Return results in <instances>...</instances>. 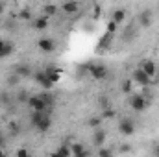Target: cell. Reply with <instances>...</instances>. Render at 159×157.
Instances as JSON below:
<instances>
[{
	"mask_svg": "<svg viewBox=\"0 0 159 157\" xmlns=\"http://www.w3.org/2000/svg\"><path fill=\"white\" fill-rule=\"evenodd\" d=\"M30 124L41 131V133H46L50 128H52V118H50V113H32L30 117Z\"/></svg>",
	"mask_w": 159,
	"mask_h": 157,
	"instance_id": "obj_1",
	"label": "cell"
},
{
	"mask_svg": "<svg viewBox=\"0 0 159 157\" xmlns=\"http://www.w3.org/2000/svg\"><path fill=\"white\" fill-rule=\"evenodd\" d=\"M128 104H129V107H131L135 113H143L144 109H148V107L152 105V98H146V96H143L141 92H133V94H129Z\"/></svg>",
	"mask_w": 159,
	"mask_h": 157,
	"instance_id": "obj_2",
	"label": "cell"
},
{
	"mask_svg": "<svg viewBox=\"0 0 159 157\" xmlns=\"http://www.w3.org/2000/svg\"><path fill=\"white\" fill-rule=\"evenodd\" d=\"M87 74H89L93 79L102 81V79H106L107 76H109V70H107V67L102 65V63H89V70H87Z\"/></svg>",
	"mask_w": 159,
	"mask_h": 157,
	"instance_id": "obj_3",
	"label": "cell"
},
{
	"mask_svg": "<svg viewBox=\"0 0 159 157\" xmlns=\"http://www.w3.org/2000/svg\"><path fill=\"white\" fill-rule=\"evenodd\" d=\"M26 105L30 107V111H32V113H50V111H52V109H48V107H46V104L43 102V98H41L39 94H32Z\"/></svg>",
	"mask_w": 159,
	"mask_h": 157,
	"instance_id": "obj_4",
	"label": "cell"
},
{
	"mask_svg": "<svg viewBox=\"0 0 159 157\" xmlns=\"http://www.w3.org/2000/svg\"><path fill=\"white\" fill-rule=\"evenodd\" d=\"M131 81H133V85H139V87H143V89H146V87H150L152 85V78H148L144 72H143V69L139 67V69H135L133 72H131Z\"/></svg>",
	"mask_w": 159,
	"mask_h": 157,
	"instance_id": "obj_5",
	"label": "cell"
},
{
	"mask_svg": "<svg viewBox=\"0 0 159 157\" xmlns=\"http://www.w3.org/2000/svg\"><path fill=\"white\" fill-rule=\"evenodd\" d=\"M119 131H120V135H124V137H131L135 133V122L129 117L120 118L119 120Z\"/></svg>",
	"mask_w": 159,
	"mask_h": 157,
	"instance_id": "obj_6",
	"label": "cell"
},
{
	"mask_svg": "<svg viewBox=\"0 0 159 157\" xmlns=\"http://www.w3.org/2000/svg\"><path fill=\"white\" fill-rule=\"evenodd\" d=\"M34 81H35L39 87H43L44 91H52V89H54V83L50 81V78L46 76L44 70H35V72H34Z\"/></svg>",
	"mask_w": 159,
	"mask_h": 157,
	"instance_id": "obj_7",
	"label": "cell"
},
{
	"mask_svg": "<svg viewBox=\"0 0 159 157\" xmlns=\"http://www.w3.org/2000/svg\"><path fill=\"white\" fill-rule=\"evenodd\" d=\"M152 20H154V11H150V9H143V11L137 15V24H139V28H150V26H152Z\"/></svg>",
	"mask_w": 159,
	"mask_h": 157,
	"instance_id": "obj_8",
	"label": "cell"
},
{
	"mask_svg": "<svg viewBox=\"0 0 159 157\" xmlns=\"http://www.w3.org/2000/svg\"><path fill=\"white\" fill-rule=\"evenodd\" d=\"M106 139H107V133H106L102 128H98V129H94V131H93L91 142H93V146H94V148H104Z\"/></svg>",
	"mask_w": 159,
	"mask_h": 157,
	"instance_id": "obj_9",
	"label": "cell"
},
{
	"mask_svg": "<svg viewBox=\"0 0 159 157\" xmlns=\"http://www.w3.org/2000/svg\"><path fill=\"white\" fill-rule=\"evenodd\" d=\"M37 48H39L41 52H44V54H52L56 50V41L52 39V37H41L37 41Z\"/></svg>",
	"mask_w": 159,
	"mask_h": 157,
	"instance_id": "obj_10",
	"label": "cell"
},
{
	"mask_svg": "<svg viewBox=\"0 0 159 157\" xmlns=\"http://www.w3.org/2000/svg\"><path fill=\"white\" fill-rule=\"evenodd\" d=\"M13 72H15L17 76H20V79L34 78V70H32V67H30L28 63H19V65L13 69Z\"/></svg>",
	"mask_w": 159,
	"mask_h": 157,
	"instance_id": "obj_11",
	"label": "cell"
},
{
	"mask_svg": "<svg viewBox=\"0 0 159 157\" xmlns=\"http://www.w3.org/2000/svg\"><path fill=\"white\" fill-rule=\"evenodd\" d=\"M141 69H143V72H144L148 78H156V76H157V69H159V67H157V63H156V61L146 59V61L143 63V67H141Z\"/></svg>",
	"mask_w": 159,
	"mask_h": 157,
	"instance_id": "obj_12",
	"label": "cell"
},
{
	"mask_svg": "<svg viewBox=\"0 0 159 157\" xmlns=\"http://www.w3.org/2000/svg\"><path fill=\"white\" fill-rule=\"evenodd\" d=\"M13 50H15V46H13V43H11V41L0 39V59L9 57V56L13 54Z\"/></svg>",
	"mask_w": 159,
	"mask_h": 157,
	"instance_id": "obj_13",
	"label": "cell"
},
{
	"mask_svg": "<svg viewBox=\"0 0 159 157\" xmlns=\"http://www.w3.org/2000/svg\"><path fill=\"white\" fill-rule=\"evenodd\" d=\"M70 152H72V157H91L89 150H87L81 142H74V144H70Z\"/></svg>",
	"mask_w": 159,
	"mask_h": 157,
	"instance_id": "obj_14",
	"label": "cell"
},
{
	"mask_svg": "<svg viewBox=\"0 0 159 157\" xmlns=\"http://www.w3.org/2000/svg\"><path fill=\"white\" fill-rule=\"evenodd\" d=\"M44 72H46V76L50 78V81H52L54 85H56V83L61 79V74H63V70H61V69H57V67H52V65H50V67H46V69H44Z\"/></svg>",
	"mask_w": 159,
	"mask_h": 157,
	"instance_id": "obj_15",
	"label": "cell"
},
{
	"mask_svg": "<svg viewBox=\"0 0 159 157\" xmlns=\"http://www.w3.org/2000/svg\"><path fill=\"white\" fill-rule=\"evenodd\" d=\"M50 157H72V152H70V144H61L56 148V152H52Z\"/></svg>",
	"mask_w": 159,
	"mask_h": 157,
	"instance_id": "obj_16",
	"label": "cell"
},
{
	"mask_svg": "<svg viewBox=\"0 0 159 157\" xmlns=\"http://www.w3.org/2000/svg\"><path fill=\"white\" fill-rule=\"evenodd\" d=\"M15 104V98L11 96V92L9 91H2L0 92V105L2 107H11Z\"/></svg>",
	"mask_w": 159,
	"mask_h": 157,
	"instance_id": "obj_17",
	"label": "cell"
},
{
	"mask_svg": "<svg viewBox=\"0 0 159 157\" xmlns=\"http://www.w3.org/2000/svg\"><path fill=\"white\" fill-rule=\"evenodd\" d=\"M39 96L43 98V102L46 104V107H48V109H52V107L56 105V94H54L52 91H44V92H41Z\"/></svg>",
	"mask_w": 159,
	"mask_h": 157,
	"instance_id": "obj_18",
	"label": "cell"
},
{
	"mask_svg": "<svg viewBox=\"0 0 159 157\" xmlns=\"http://www.w3.org/2000/svg\"><path fill=\"white\" fill-rule=\"evenodd\" d=\"M111 43H113V35L111 34H104L100 41H98V52H104V50H107L109 46H111Z\"/></svg>",
	"mask_w": 159,
	"mask_h": 157,
	"instance_id": "obj_19",
	"label": "cell"
},
{
	"mask_svg": "<svg viewBox=\"0 0 159 157\" xmlns=\"http://www.w3.org/2000/svg\"><path fill=\"white\" fill-rule=\"evenodd\" d=\"M61 9H63V13H67V15H74V13L80 11V4L78 2H65V4L61 6Z\"/></svg>",
	"mask_w": 159,
	"mask_h": 157,
	"instance_id": "obj_20",
	"label": "cell"
},
{
	"mask_svg": "<svg viewBox=\"0 0 159 157\" xmlns=\"http://www.w3.org/2000/svg\"><path fill=\"white\" fill-rule=\"evenodd\" d=\"M34 28H35V30H46V28H48V19H46V17H43V15H41V17H35V20H34Z\"/></svg>",
	"mask_w": 159,
	"mask_h": 157,
	"instance_id": "obj_21",
	"label": "cell"
},
{
	"mask_svg": "<svg viewBox=\"0 0 159 157\" xmlns=\"http://www.w3.org/2000/svg\"><path fill=\"white\" fill-rule=\"evenodd\" d=\"M111 20H113V22H117V24H122V22L126 20V11H124V9H115V11H113Z\"/></svg>",
	"mask_w": 159,
	"mask_h": 157,
	"instance_id": "obj_22",
	"label": "cell"
},
{
	"mask_svg": "<svg viewBox=\"0 0 159 157\" xmlns=\"http://www.w3.org/2000/svg\"><path fill=\"white\" fill-rule=\"evenodd\" d=\"M6 85H7V87H17V85H20V76H17L15 72L7 74V78H6Z\"/></svg>",
	"mask_w": 159,
	"mask_h": 157,
	"instance_id": "obj_23",
	"label": "cell"
},
{
	"mask_svg": "<svg viewBox=\"0 0 159 157\" xmlns=\"http://www.w3.org/2000/svg\"><path fill=\"white\" fill-rule=\"evenodd\" d=\"M57 13V6H54V4H46V6H43V17H52V15H56Z\"/></svg>",
	"mask_w": 159,
	"mask_h": 157,
	"instance_id": "obj_24",
	"label": "cell"
},
{
	"mask_svg": "<svg viewBox=\"0 0 159 157\" xmlns=\"http://www.w3.org/2000/svg\"><path fill=\"white\" fill-rule=\"evenodd\" d=\"M120 91H122V94H131V91H133V81H131V79H124V81L120 83Z\"/></svg>",
	"mask_w": 159,
	"mask_h": 157,
	"instance_id": "obj_25",
	"label": "cell"
},
{
	"mask_svg": "<svg viewBox=\"0 0 159 157\" xmlns=\"http://www.w3.org/2000/svg\"><path fill=\"white\" fill-rule=\"evenodd\" d=\"M30 96H32V94H28L24 89H20V91L17 92V96H15V102H19V104H28Z\"/></svg>",
	"mask_w": 159,
	"mask_h": 157,
	"instance_id": "obj_26",
	"label": "cell"
},
{
	"mask_svg": "<svg viewBox=\"0 0 159 157\" xmlns=\"http://www.w3.org/2000/svg\"><path fill=\"white\" fill-rule=\"evenodd\" d=\"M17 19H19V20H30V19H32V11L24 7V9H20V11L17 13Z\"/></svg>",
	"mask_w": 159,
	"mask_h": 157,
	"instance_id": "obj_27",
	"label": "cell"
},
{
	"mask_svg": "<svg viewBox=\"0 0 159 157\" xmlns=\"http://www.w3.org/2000/svg\"><path fill=\"white\" fill-rule=\"evenodd\" d=\"M117 28H119V24H117V22H113V20H107V24H106V34H111V35H115V34H117Z\"/></svg>",
	"mask_w": 159,
	"mask_h": 157,
	"instance_id": "obj_28",
	"label": "cell"
},
{
	"mask_svg": "<svg viewBox=\"0 0 159 157\" xmlns=\"http://www.w3.org/2000/svg\"><path fill=\"white\" fill-rule=\"evenodd\" d=\"M87 124H89L93 129H98L100 124H102V117H91L89 120H87Z\"/></svg>",
	"mask_w": 159,
	"mask_h": 157,
	"instance_id": "obj_29",
	"label": "cell"
},
{
	"mask_svg": "<svg viewBox=\"0 0 159 157\" xmlns=\"http://www.w3.org/2000/svg\"><path fill=\"white\" fill-rule=\"evenodd\" d=\"M117 117V111L113 107H107V109H102V120L104 118H115Z\"/></svg>",
	"mask_w": 159,
	"mask_h": 157,
	"instance_id": "obj_30",
	"label": "cell"
},
{
	"mask_svg": "<svg viewBox=\"0 0 159 157\" xmlns=\"http://www.w3.org/2000/svg\"><path fill=\"white\" fill-rule=\"evenodd\" d=\"M98 157H113V150L111 148H98V154H96Z\"/></svg>",
	"mask_w": 159,
	"mask_h": 157,
	"instance_id": "obj_31",
	"label": "cell"
},
{
	"mask_svg": "<svg viewBox=\"0 0 159 157\" xmlns=\"http://www.w3.org/2000/svg\"><path fill=\"white\" fill-rule=\"evenodd\" d=\"M98 104H100V107H102V109L111 107V102H109V98H107V96H100V98H98Z\"/></svg>",
	"mask_w": 159,
	"mask_h": 157,
	"instance_id": "obj_32",
	"label": "cell"
},
{
	"mask_svg": "<svg viewBox=\"0 0 159 157\" xmlns=\"http://www.w3.org/2000/svg\"><path fill=\"white\" fill-rule=\"evenodd\" d=\"M17 157H30V154H28V148H26V146H20V148L17 150Z\"/></svg>",
	"mask_w": 159,
	"mask_h": 157,
	"instance_id": "obj_33",
	"label": "cell"
},
{
	"mask_svg": "<svg viewBox=\"0 0 159 157\" xmlns=\"http://www.w3.org/2000/svg\"><path fill=\"white\" fill-rule=\"evenodd\" d=\"M9 131H11V135H17V133L20 131V126H19V124H11V126H9Z\"/></svg>",
	"mask_w": 159,
	"mask_h": 157,
	"instance_id": "obj_34",
	"label": "cell"
},
{
	"mask_svg": "<svg viewBox=\"0 0 159 157\" xmlns=\"http://www.w3.org/2000/svg\"><path fill=\"white\" fill-rule=\"evenodd\" d=\"M120 152H122V154H128V152H131V146H129V144H122V146H120Z\"/></svg>",
	"mask_w": 159,
	"mask_h": 157,
	"instance_id": "obj_35",
	"label": "cell"
},
{
	"mask_svg": "<svg viewBox=\"0 0 159 157\" xmlns=\"http://www.w3.org/2000/svg\"><path fill=\"white\" fill-rule=\"evenodd\" d=\"M152 155L159 157V142H157V144H154V148H152Z\"/></svg>",
	"mask_w": 159,
	"mask_h": 157,
	"instance_id": "obj_36",
	"label": "cell"
},
{
	"mask_svg": "<svg viewBox=\"0 0 159 157\" xmlns=\"http://www.w3.org/2000/svg\"><path fill=\"white\" fill-rule=\"evenodd\" d=\"M4 9H6V4H4V2H0V15L4 13Z\"/></svg>",
	"mask_w": 159,
	"mask_h": 157,
	"instance_id": "obj_37",
	"label": "cell"
},
{
	"mask_svg": "<svg viewBox=\"0 0 159 157\" xmlns=\"http://www.w3.org/2000/svg\"><path fill=\"white\" fill-rule=\"evenodd\" d=\"M0 157H7V154L4 152V148H0Z\"/></svg>",
	"mask_w": 159,
	"mask_h": 157,
	"instance_id": "obj_38",
	"label": "cell"
},
{
	"mask_svg": "<svg viewBox=\"0 0 159 157\" xmlns=\"http://www.w3.org/2000/svg\"><path fill=\"white\" fill-rule=\"evenodd\" d=\"M2 144H4V135H2V131H0V148H2Z\"/></svg>",
	"mask_w": 159,
	"mask_h": 157,
	"instance_id": "obj_39",
	"label": "cell"
},
{
	"mask_svg": "<svg viewBox=\"0 0 159 157\" xmlns=\"http://www.w3.org/2000/svg\"><path fill=\"white\" fill-rule=\"evenodd\" d=\"M156 78H159V69H157V76H156Z\"/></svg>",
	"mask_w": 159,
	"mask_h": 157,
	"instance_id": "obj_40",
	"label": "cell"
},
{
	"mask_svg": "<svg viewBox=\"0 0 159 157\" xmlns=\"http://www.w3.org/2000/svg\"><path fill=\"white\" fill-rule=\"evenodd\" d=\"M30 157H35V155H30Z\"/></svg>",
	"mask_w": 159,
	"mask_h": 157,
	"instance_id": "obj_41",
	"label": "cell"
}]
</instances>
